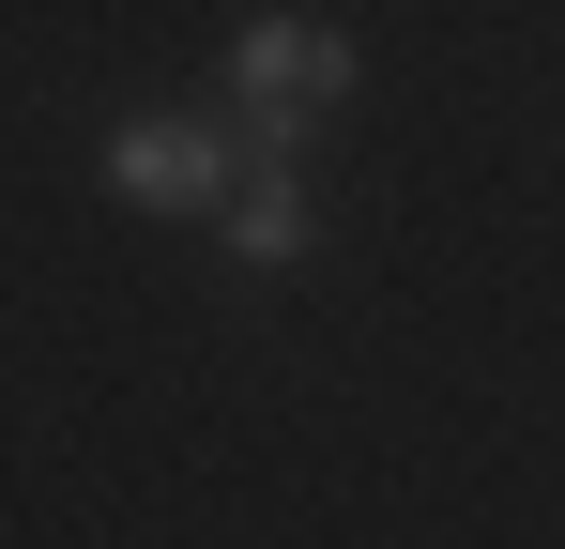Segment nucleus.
Listing matches in <instances>:
<instances>
[{
	"label": "nucleus",
	"mask_w": 565,
	"mask_h": 549,
	"mask_svg": "<svg viewBox=\"0 0 565 549\" xmlns=\"http://www.w3.org/2000/svg\"><path fill=\"white\" fill-rule=\"evenodd\" d=\"M230 92H245V153L290 169V122L352 92V46H337L321 15H245V31H230Z\"/></svg>",
	"instance_id": "1"
},
{
	"label": "nucleus",
	"mask_w": 565,
	"mask_h": 549,
	"mask_svg": "<svg viewBox=\"0 0 565 549\" xmlns=\"http://www.w3.org/2000/svg\"><path fill=\"white\" fill-rule=\"evenodd\" d=\"M107 183L153 198V214H230L245 138H214V122H122V138H107Z\"/></svg>",
	"instance_id": "2"
},
{
	"label": "nucleus",
	"mask_w": 565,
	"mask_h": 549,
	"mask_svg": "<svg viewBox=\"0 0 565 549\" xmlns=\"http://www.w3.org/2000/svg\"><path fill=\"white\" fill-rule=\"evenodd\" d=\"M230 260H245V274L306 260V183H290V169H260V153H245V183H230Z\"/></svg>",
	"instance_id": "3"
}]
</instances>
